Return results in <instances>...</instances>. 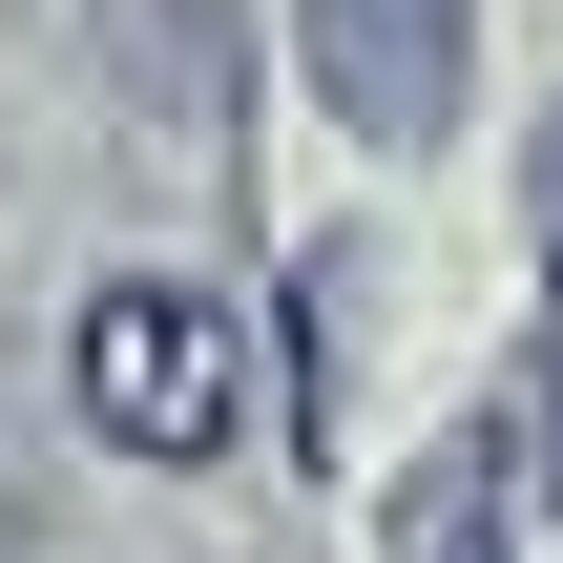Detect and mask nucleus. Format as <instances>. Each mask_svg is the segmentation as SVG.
Listing matches in <instances>:
<instances>
[{"label": "nucleus", "mask_w": 563, "mask_h": 563, "mask_svg": "<svg viewBox=\"0 0 563 563\" xmlns=\"http://www.w3.org/2000/svg\"><path fill=\"white\" fill-rule=\"evenodd\" d=\"M63 376H84V418H104L125 460H209V439L251 418V334H230V292H167V272L84 292Z\"/></svg>", "instance_id": "f257e3e1"}, {"label": "nucleus", "mask_w": 563, "mask_h": 563, "mask_svg": "<svg viewBox=\"0 0 563 563\" xmlns=\"http://www.w3.org/2000/svg\"><path fill=\"white\" fill-rule=\"evenodd\" d=\"M292 21H313L334 125H376V146H439L481 84V0H292Z\"/></svg>", "instance_id": "f03ea898"}, {"label": "nucleus", "mask_w": 563, "mask_h": 563, "mask_svg": "<svg viewBox=\"0 0 563 563\" xmlns=\"http://www.w3.org/2000/svg\"><path fill=\"white\" fill-rule=\"evenodd\" d=\"M501 460H522V439L460 418V439L418 460V501H397V563H501Z\"/></svg>", "instance_id": "7ed1b4c3"}, {"label": "nucleus", "mask_w": 563, "mask_h": 563, "mask_svg": "<svg viewBox=\"0 0 563 563\" xmlns=\"http://www.w3.org/2000/svg\"><path fill=\"white\" fill-rule=\"evenodd\" d=\"M543 272H563V125H543Z\"/></svg>", "instance_id": "20e7f679"}, {"label": "nucleus", "mask_w": 563, "mask_h": 563, "mask_svg": "<svg viewBox=\"0 0 563 563\" xmlns=\"http://www.w3.org/2000/svg\"><path fill=\"white\" fill-rule=\"evenodd\" d=\"M543 481H563V376H543Z\"/></svg>", "instance_id": "39448f33"}]
</instances>
